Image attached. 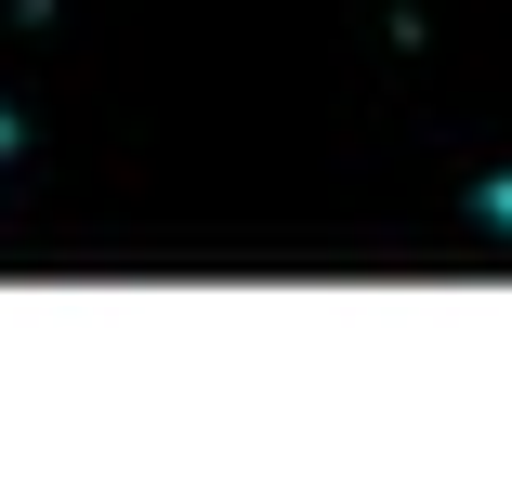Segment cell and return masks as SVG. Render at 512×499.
I'll list each match as a JSON object with an SVG mask.
<instances>
[{
	"mask_svg": "<svg viewBox=\"0 0 512 499\" xmlns=\"http://www.w3.org/2000/svg\"><path fill=\"white\" fill-rule=\"evenodd\" d=\"M14 171H27V119L0 106V197H14Z\"/></svg>",
	"mask_w": 512,
	"mask_h": 499,
	"instance_id": "6da1fadb",
	"label": "cell"
}]
</instances>
